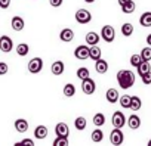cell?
<instances>
[{
	"label": "cell",
	"instance_id": "1",
	"mask_svg": "<svg viewBox=\"0 0 151 146\" xmlns=\"http://www.w3.org/2000/svg\"><path fill=\"white\" fill-rule=\"evenodd\" d=\"M117 81H119V86L123 90H126L135 84V74L130 69H122L117 72Z\"/></svg>",
	"mask_w": 151,
	"mask_h": 146
},
{
	"label": "cell",
	"instance_id": "2",
	"mask_svg": "<svg viewBox=\"0 0 151 146\" xmlns=\"http://www.w3.org/2000/svg\"><path fill=\"white\" fill-rule=\"evenodd\" d=\"M101 38L105 41V43H111L114 41L116 38V31L111 25H104L102 30H101Z\"/></svg>",
	"mask_w": 151,
	"mask_h": 146
},
{
	"label": "cell",
	"instance_id": "3",
	"mask_svg": "<svg viewBox=\"0 0 151 146\" xmlns=\"http://www.w3.org/2000/svg\"><path fill=\"white\" fill-rule=\"evenodd\" d=\"M74 18H76V21H77L79 24H88V22H91L92 15H91V12L86 11V9H79L77 12H76Z\"/></svg>",
	"mask_w": 151,
	"mask_h": 146
},
{
	"label": "cell",
	"instance_id": "4",
	"mask_svg": "<svg viewBox=\"0 0 151 146\" xmlns=\"http://www.w3.org/2000/svg\"><path fill=\"white\" fill-rule=\"evenodd\" d=\"M111 122H113V125H114L116 128H122V127L127 122V120H126V117H124L123 112L116 111V112L113 114V117H111Z\"/></svg>",
	"mask_w": 151,
	"mask_h": 146
},
{
	"label": "cell",
	"instance_id": "5",
	"mask_svg": "<svg viewBox=\"0 0 151 146\" xmlns=\"http://www.w3.org/2000/svg\"><path fill=\"white\" fill-rule=\"evenodd\" d=\"M43 68V61L42 58H33L30 62H28V71L31 74H39Z\"/></svg>",
	"mask_w": 151,
	"mask_h": 146
},
{
	"label": "cell",
	"instance_id": "6",
	"mask_svg": "<svg viewBox=\"0 0 151 146\" xmlns=\"http://www.w3.org/2000/svg\"><path fill=\"white\" fill-rule=\"evenodd\" d=\"M14 49V41L9 36H2L0 37V50L3 53H9Z\"/></svg>",
	"mask_w": 151,
	"mask_h": 146
},
{
	"label": "cell",
	"instance_id": "7",
	"mask_svg": "<svg viewBox=\"0 0 151 146\" xmlns=\"http://www.w3.org/2000/svg\"><path fill=\"white\" fill-rule=\"evenodd\" d=\"M110 142H111V145H114V146H119V145L123 143V133H122L120 128H116V127H114V130L110 133Z\"/></svg>",
	"mask_w": 151,
	"mask_h": 146
},
{
	"label": "cell",
	"instance_id": "8",
	"mask_svg": "<svg viewBox=\"0 0 151 146\" xmlns=\"http://www.w3.org/2000/svg\"><path fill=\"white\" fill-rule=\"evenodd\" d=\"M82 89H83V92H85L86 95H92V93H95V90H96V84H95V81L89 77V78H85V80H83Z\"/></svg>",
	"mask_w": 151,
	"mask_h": 146
},
{
	"label": "cell",
	"instance_id": "9",
	"mask_svg": "<svg viewBox=\"0 0 151 146\" xmlns=\"http://www.w3.org/2000/svg\"><path fill=\"white\" fill-rule=\"evenodd\" d=\"M74 56L77 59H80V61L89 59V47L88 46H79L77 49L74 50Z\"/></svg>",
	"mask_w": 151,
	"mask_h": 146
},
{
	"label": "cell",
	"instance_id": "10",
	"mask_svg": "<svg viewBox=\"0 0 151 146\" xmlns=\"http://www.w3.org/2000/svg\"><path fill=\"white\" fill-rule=\"evenodd\" d=\"M64 69H65V65H64L62 61H55L50 66V71H52L53 75H61L64 72Z\"/></svg>",
	"mask_w": 151,
	"mask_h": 146
},
{
	"label": "cell",
	"instance_id": "11",
	"mask_svg": "<svg viewBox=\"0 0 151 146\" xmlns=\"http://www.w3.org/2000/svg\"><path fill=\"white\" fill-rule=\"evenodd\" d=\"M95 69L98 74H105V72L108 71V62L105 59H98L95 61Z\"/></svg>",
	"mask_w": 151,
	"mask_h": 146
},
{
	"label": "cell",
	"instance_id": "12",
	"mask_svg": "<svg viewBox=\"0 0 151 146\" xmlns=\"http://www.w3.org/2000/svg\"><path fill=\"white\" fill-rule=\"evenodd\" d=\"M55 133H56V136L68 137V134H70V128H68V125H67L65 122H58L56 127H55Z\"/></svg>",
	"mask_w": 151,
	"mask_h": 146
},
{
	"label": "cell",
	"instance_id": "13",
	"mask_svg": "<svg viewBox=\"0 0 151 146\" xmlns=\"http://www.w3.org/2000/svg\"><path fill=\"white\" fill-rule=\"evenodd\" d=\"M99 34H96L95 31H91V33H88L86 34V44L88 46H95V44H98L99 43Z\"/></svg>",
	"mask_w": 151,
	"mask_h": 146
},
{
	"label": "cell",
	"instance_id": "14",
	"mask_svg": "<svg viewBox=\"0 0 151 146\" xmlns=\"http://www.w3.org/2000/svg\"><path fill=\"white\" fill-rule=\"evenodd\" d=\"M11 24H12V28H14L15 31H22L24 27H25V22H24V19H22L21 16H14Z\"/></svg>",
	"mask_w": 151,
	"mask_h": 146
},
{
	"label": "cell",
	"instance_id": "15",
	"mask_svg": "<svg viewBox=\"0 0 151 146\" xmlns=\"http://www.w3.org/2000/svg\"><path fill=\"white\" fill-rule=\"evenodd\" d=\"M59 38H61L62 41H65V43H70V41L74 38L73 30H71V28H64V30L61 31V34H59Z\"/></svg>",
	"mask_w": 151,
	"mask_h": 146
},
{
	"label": "cell",
	"instance_id": "16",
	"mask_svg": "<svg viewBox=\"0 0 151 146\" xmlns=\"http://www.w3.org/2000/svg\"><path fill=\"white\" fill-rule=\"evenodd\" d=\"M105 98H107V100H108L110 103H116V102L120 99L117 89H108L107 93H105Z\"/></svg>",
	"mask_w": 151,
	"mask_h": 146
},
{
	"label": "cell",
	"instance_id": "17",
	"mask_svg": "<svg viewBox=\"0 0 151 146\" xmlns=\"http://www.w3.org/2000/svg\"><path fill=\"white\" fill-rule=\"evenodd\" d=\"M127 125H129V128H132V130L139 128V127H141V118H139L136 114L130 115V117H129V120H127Z\"/></svg>",
	"mask_w": 151,
	"mask_h": 146
},
{
	"label": "cell",
	"instance_id": "18",
	"mask_svg": "<svg viewBox=\"0 0 151 146\" xmlns=\"http://www.w3.org/2000/svg\"><path fill=\"white\" fill-rule=\"evenodd\" d=\"M136 69H138V74H139V75H144V74H147V72H150V71H151L150 61H142V62L136 66Z\"/></svg>",
	"mask_w": 151,
	"mask_h": 146
},
{
	"label": "cell",
	"instance_id": "19",
	"mask_svg": "<svg viewBox=\"0 0 151 146\" xmlns=\"http://www.w3.org/2000/svg\"><path fill=\"white\" fill-rule=\"evenodd\" d=\"M101 55H102V52H101V49L98 47V44L89 47V58H91V59L98 61V59H101Z\"/></svg>",
	"mask_w": 151,
	"mask_h": 146
},
{
	"label": "cell",
	"instance_id": "20",
	"mask_svg": "<svg viewBox=\"0 0 151 146\" xmlns=\"http://www.w3.org/2000/svg\"><path fill=\"white\" fill-rule=\"evenodd\" d=\"M15 128H17L18 133H25V131L28 130V122H27V120H22V118L17 120V121H15Z\"/></svg>",
	"mask_w": 151,
	"mask_h": 146
},
{
	"label": "cell",
	"instance_id": "21",
	"mask_svg": "<svg viewBox=\"0 0 151 146\" xmlns=\"http://www.w3.org/2000/svg\"><path fill=\"white\" fill-rule=\"evenodd\" d=\"M46 136H47V128H46L45 125L36 127V130H34V137H36V139L42 140V139H46Z\"/></svg>",
	"mask_w": 151,
	"mask_h": 146
},
{
	"label": "cell",
	"instance_id": "22",
	"mask_svg": "<svg viewBox=\"0 0 151 146\" xmlns=\"http://www.w3.org/2000/svg\"><path fill=\"white\" fill-rule=\"evenodd\" d=\"M139 24L142 27H145V28L151 27V12H144L141 15V18H139Z\"/></svg>",
	"mask_w": 151,
	"mask_h": 146
},
{
	"label": "cell",
	"instance_id": "23",
	"mask_svg": "<svg viewBox=\"0 0 151 146\" xmlns=\"http://www.w3.org/2000/svg\"><path fill=\"white\" fill-rule=\"evenodd\" d=\"M86 125H88V121H86V118L85 117H77L76 118V121H74V127L77 128V130H85L86 128Z\"/></svg>",
	"mask_w": 151,
	"mask_h": 146
},
{
	"label": "cell",
	"instance_id": "24",
	"mask_svg": "<svg viewBox=\"0 0 151 146\" xmlns=\"http://www.w3.org/2000/svg\"><path fill=\"white\" fill-rule=\"evenodd\" d=\"M122 34H123L124 37H130V36L133 34V25H132L130 22L123 24V25H122Z\"/></svg>",
	"mask_w": 151,
	"mask_h": 146
},
{
	"label": "cell",
	"instance_id": "25",
	"mask_svg": "<svg viewBox=\"0 0 151 146\" xmlns=\"http://www.w3.org/2000/svg\"><path fill=\"white\" fill-rule=\"evenodd\" d=\"M28 52H30V46H28V44L21 43V44H18V46H17V53H18L19 56H27V55H28Z\"/></svg>",
	"mask_w": 151,
	"mask_h": 146
},
{
	"label": "cell",
	"instance_id": "26",
	"mask_svg": "<svg viewBox=\"0 0 151 146\" xmlns=\"http://www.w3.org/2000/svg\"><path fill=\"white\" fill-rule=\"evenodd\" d=\"M141 106H142L141 99H139L138 96H132V99H130V109H132V111H139Z\"/></svg>",
	"mask_w": 151,
	"mask_h": 146
},
{
	"label": "cell",
	"instance_id": "27",
	"mask_svg": "<svg viewBox=\"0 0 151 146\" xmlns=\"http://www.w3.org/2000/svg\"><path fill=\"white\" fill-rule=\"evenodd\" d=\"M135 8H136L135 2H133V0H129L126 5L122 6V11H123L124 14H133V12H135Z\"/></svg>",
	"mask_w": 151,
	"mask_h": 146
},
{
	"label": "cell",
	"instance_id": "28",
	"mask_svg": "<svg viewBox=\"0 0 151 146\" xmlns=\"http://www.w3.org/2000/svg\"><path fill=\"white\" fill-rule=\"evenodd\" d=\"M64 95H65L67 98H73V96L76 95V87H74V84H71V83L65 84V86H64Z\"/></svg>",
	"mask_w": 151,
	"mask_h": 146
},
{
	"label": "cell",
	"instance_id": "29",
	"mask_svg": "<svg viewBox=\"0 0 151 146\" xmlns=\"http://www.w3.org/2000/svg\"><path fill=\"white\" fill-rule=\"evenodd\" d=\"M93 124H95L96 127L104 125V124H105V115H104V114H101V112L95 114V115H93Z\"/></svg>",
	"mask_w": 151,
	"mask_h": 146
},
{
	"label": "cell",
	"instance_id": "30",
	"mask_svg": "<svg viewBox=\"0 0 151 146\" xmlns=\"http://www.w3.org/2000/svg\"><path fill=\"white\" fill-rule=\"evenodd\" d=\"M89 77H91V71H89L88 68L83 66V68H79V69H77V78H80L82 81H83L85 78H89Z\"/></svg>",
	"mask_w": 151,
	"mask_h": 146
},
{
	"label": "cell",
	"instance_id": "31",
	"mask_svg": "<svg viewBox=\"0 0 151 146\" xmlns=\"http://www.w3.org/2000/svg\"><path fill=\"white\" fill-rule=\"evenodd\" d=\"M92 140L95 142V143H99L102 139H104V133H102V130L101 128H96V130H93L92 131Z\"/></svg>",
	"mask_w": 151,
	"mask_h": 146
},
{
	"label": "cell",
	"instance_id": "32",
	"mask_svg": "<svg viewBox=\"0 0 151 146\" xmlns=\"http://www.w3.org/2000/svg\"><path fill=\"white\" fill-rule=\"evenodd\" d=\"M53 146H68V137H64V136H56V139L53 140L52 143Z\"/></svg>",
	"mask_w": 151,
	"mask_h": 146
},
{
	"label": "cell",
	"instance_id": "33",
	"mask_svg": "<svg viewBox=\"0 0 151 146\" xmlns=\"http://www.w3.org/2000/svg\"><path fill=\"white\" fill-rule=\"evenodd\" d=\"M130 99H132V96L123 95V96L119 99V102H120V105H122L123 108H130Z\"/></svg>",
	"mask_w": 151,
	"mask_h": 146
},
{
	"label": "cell",
	"instance_id": "34",
	"mask_svg": "<svg viewBox=\"0 0 151 146\" xmlns=\"http://www.w3.org/2000/svg\"><path fill=\"white\" fill-rule=\"evenodd\" d=\"M142 61H144V59H142V56H141V55H132V56H130V65H132V66H135V68H136Z\"/></svg>",
	"mask_w": 151,
	"mask_h": 146
},
{
	"label": "cell",
	"instance_id": "35",
	"mask_svg": "<svg viewBox=\"0 0 151 146\" xmlns=\"http://www.w3.org/2000/svg\"><path fill=\"white\" fill-rule=\"evenodd\" d=\"M141 56H142L144 61H151V47H150V46L144 47L142 52H141Z\"/></svg>",
	"mask_w": 151,
	"mask_h": 146
},
{
	"label": "cell",
	"instance_id": "36",
	"mask_svg": "<svg viewBox=\"0 0 151 146\" xmlns=\"http://www.w3.org/2000/svg\"><path fill=\"white\" fill-rule=\"evenodd\" d=\"M141 80H142V83H144L145 86L151 84V71L147 72V74H144V75H141Z\"/></svg>",
	"mask_w": 151,
	"mask_h": 146
},
{
	"label": "cell",
	"instance_id": "37",
	"mask_svg": "<svg viewBox=\"0 0 151 146\" xmlns=\"http://www.w3.org/2000/svg\"><path fill=\"white\" fill-rule=\"evenodd\" d=\"M8 63H5V62H0V75H5L6 72H8Z\"/></svg>",
	"mask_w": 151,
	"mask_h": 146
},
{
	"label": "cell",
	"instance_id": "38",
	"mask_svg": "<svg viewBox=\"0 0 151 146\" xmlns=\"http://www.w3.org/2000/svg\"><path fill=\"white\" fill-rule=\"evenodd\" d=\"M22 145H27V146H34V142L31 139H24L22 142L18 143V146H22Z\"/></svg>",
	"mask_w": 151,
	"mask_h": 146
},
{
	"label": "cell",
	"instance_id": "39",
	"mask_svg": "<svg viewBox=\"0 0 151 146\" xmlns=\"http://www.w3.org/2000/svg\"><path fill=\"white\" fill-rule=\"evenodd\" d=\"M11 6V0H0V8L2 9H8Z\"/></svg>",
	"mask_w": 151,
	"mask_h": 146
},
{
	"label": "cell",
	"instance_id": "40",
	"mask_svg": "<svg viewBox=\"0 0 151 146\" xmlns=\"http://www.w3.org/2000/svg\"><path fill=\"white\" fill-rule=\"evenodd\" d=\"M62 2H64V0H49L50 6H53V8H59L62 5Z\"/></svg>",
	"mask_w": 151,
	"mask_h": 146
},
{
	"label": "cell",
	"instance_id": "41",
	"mask_svg": "<svg viewBox=\"0 0 151 146\" xmlns=\"http://www.w3.org/2000/svg\"><path fill=\"white\" fill-rule=\"evenodd\" d=\"M117 2H119V5H120V6H123V5H126V3L129 2V0H117Z\"/></svg>",
	"mask_w": 151,
	"mask_h": 146
},
{
	"label": "cell",
	"instance_id": "42",
	"mask_svg": "<svg viewBox=\"0 0 151 146\" xmlns=\"http://www.w3.org/2000/svg\"><path fill=\"white\" fill-rule=\"evenodd\" d=\"M147 44H148V46H151V34H148V36H147Z\"/></svg>",
	"mask_w": 151,
	"mask_h": 146
},
{
	"label": "cell",
	"instance_id": "43",
	"mask_svg": "<svg viewBox=\"0 0 151 146\" xmlns=\"http://www.w3.org/2000/svg\"><path fill=\"white\" fill-rule=\"evenodd\" d=\"M85 2H86V3H93L95 0H85Z\"/></svg>",
	"mask_w": 151,
	"mask_h": 146
},
{
	"label": "cell",
	"instance_id": "44",
	"mask_svg": "<svg viewBox=\"0 0 151 146\" xmlns=\"http://www.w3.org/2000/svg\"><path fill=\"white\" fill-rule=\"evenodd\" d=\"M148 146H151V140H150V142H148Z\"/></svg>",
	"mask_w": 151,
	"mask_h": 146
}]
</instances>
